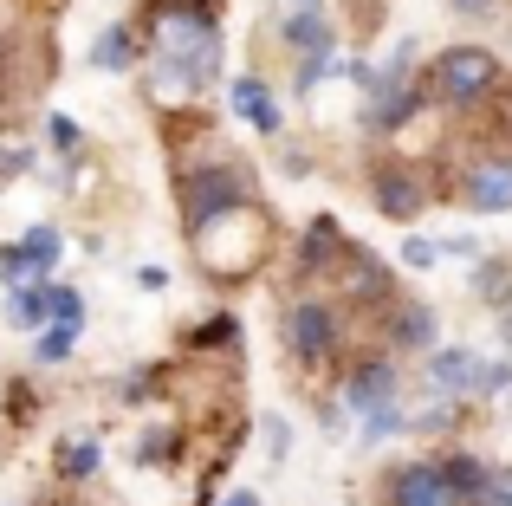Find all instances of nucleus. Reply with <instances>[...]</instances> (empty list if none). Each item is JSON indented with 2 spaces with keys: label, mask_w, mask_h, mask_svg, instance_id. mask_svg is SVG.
<instances>
[{
  "label": "nucleus",
  "mask_w": 512,
  "mask_h": 506,
  "mask_svg": "<svg viewBox=\"0 0 512 506\" xmlns=\"http://www.w3.org/2000/svg\"><path fill=\"white\" fill-rule=\"evenodd\" d=\"M273 20H279V33H286V46L299 52V59H331V46H338V33H331L318 0H273Z\"/></svg>",
  "instance_id": "20e7f679"
},
{
  "label": "nucleus",
  "mask_w": 512,
  "mask_h": 506,
  "mask_svg": "<svg viewBox=\"0 0 512 506\" xmlns=\"http://www.w3.org/2000/svg\"><path fill=\"white\" fill-rule=\"evenodd\" d=\"M39 318H52V305H46V286H13V305H7V325H20V331H33Z\"/></svg>",
  "instance_id": "f8f14e48"
},
{
  "label": "nucleus",
  "mask_w": 512,
  "mask_h": 506,
  "mask_svg": "<svg viewBox=\"0 0 512 506\" xmlns=\"http://www.w3.org/2000/svg\"><path fill=\"white\" fill-rule=\"evenodd\" d=\"M221 65V26L201 7H156V91H195Z\"/></svg>",
  "instance_id": "f257e3e1"
},
{
  "label": "nucleus",
  "mask_w": 512,
  "mask_h": 506,
  "mask_svg": "<svg viewBox=\"0 0 512 506\" xmlns=\"http://www.w3.org/2000/svg\"><path fill=\"white\" fill-rule=\"evenodd\" d=\"M221 506H260V494H227Z\"/></svg>",
  "instance_id": "b1692460"
},
{
  "label": "nucleus",
  "mask_w": 512,
  "mask_h": 506,
  "mask_svg": "<svg viewBox=\"0 0 512 506\" xmlns=\"http://www.w3.org/2000/svg\"><path fill=\"white\" fill-rule=\"evenodd\" d=\"M441 468H448V481H454V494H461V506H467V500L480 506V494H487V481H493L487 461H480V455H448Z\"/></svg>",
  "instance_id": "9b49d317"
},
{
  "label": "nucleus",
  "mask_w": 512,
  "mask_h": 506,
  "mask_svg": "<svg viewBox=\"0 0 512 506\" xmlns=\"http://www.w3.org/2000/svg\"><path fill=\"white\" fill-rule=\"evenodd\" d=\"M435 98L441 104H474V98H487V85H493V52L487 46H448L435 59Z\"/></svg>",
  "instance_id": "f03ea898"
},
{
  "label": "nucleus",
  "mask_w": 512,
  "mask_h": 506,
  "mask_svg": "<svg viewBox=\"0 0 512 506\" xmlns=\"http://www.w3.org/2000/svg\"><path fill=\"white\" fill-rule=\"evenodd\" d=\"M78 344V325H52L46 338H39V364H59V357H72Z\"/></svg>",
  "instance_id": "f3484780"
},
{
  "label": "nucleus",
  "mask_w": 512,
  "mask_h": 506,
  "mask_svg": "<svg viewBox=\"0 0 512 506\" xmlns=\"http://www.w3.org/2000/svg\"><path fill=\"white\" fill-rule=\"evenodd\" d=\"M331 247H338V221H318V228L305 234V260H338Z\"/></svg>",
  "instance_id": "a211bd4d"
},
{
  "label": "nucleus",
  "mask_w": 512,
  "mask_h": 506,
  "mask_svg": "<svg viewBox=\"0 0 512 506\" xmlns=\"http://www.w3.org/2000/svg\"><path fill=\"white\" fill-rule=\"evenodd\" d=\"M46 305H52V318H59V325H78V318H85L78 286H46Z\"/></svg>",
  "instance_id": "dca6fc26"
},
{
  "label": "nucleus",
  "mask_w": 512,
  "mask_h": 506,
  "mask_svg": "<svg viewBox=\"0 0 512 506\" xmlns=\"http://www.w3.org/2000/svg\"><path fill=\"white\" fill-rule=\"evenodd\" d=\"M402 344H415V351L435 344V312H428V305H409V312H402Z\"/></svg>",
  "instance_id": "4468645a"
},
{
  "label": "nucleus",
  "mask_w": 512,
  "mask_h": 506,
  "mask_svg": "<svg viewBox=\"0 0 512 506\" xmlns=\"http://www.w3.org/2000/svg\"><path fill=\"white\" fill-rule=\"evenodd\" d=\"M402 260H409V266H435L441 241H422V234H415V241H402Z\"/></svg>",
  "instance_id": "4be33fe9"
},
{
  "label": "nucleus",
  "mask_w": 512,
  "mask_h": 506,
  "mask_svg": "<svg viewBox=\"0 0 512 506\" xmlns=\"http://www.w3.org/2000/svg\"><path fill=\"white\" fill-rule=\"evenodd\" d=\"M487 377H493L487 357H474V351H435L428 357V390H441V396H474Z\"/></svg>",
  "instance_id": "6e6552de"
},
{
  "label": "nucleus",
  "mask_w": 512,
  "mask_h": 506,
  "mask_svg": "<svg viewBox=\"0 0 512 506\" xmlns=\"http://www.w3.org/2000/svg\"><path fill=\"white\" fill-rule=\"evenodd\" d=\"M389 506H461V494H454L441 461H409V468H396V481H389Z\"/></svg>",
  "instance_id": "423d86ee"
},
{
  "label": "nucleus",
  "mask_w": 512,
  "mask_h": 506,
  "mask_svg": "<svg viewBox=\"0 0 512 506\" xmlns=\"http://www.w3.org/2000/svg\"><path fill=\"white\" fill-rule=\"evenodd\" d=\"M286 338H292V357H305V364H325L331 351H338V305L325 299H299L286 318Z\"/></svg>",
  "instance_id": "39448f33"
},
{
  "label": "nucleus",
  "mask_w": 512,
  "mask_h": 506,
  "mask_svg": "<svg viewBox=\"0 0 512 506\" xmlns=\"http://www.w3.org/2000/svg\"><path fill=\"white\" fill-rule=\"evenodd\" d=\"M130 59H137V39H130L124 26H111V33L98 39V52H91V65H98V72H124Z\"/></svg>",
  "instance_id": "ddd939ff"
},
{
  "label": "nucleus",
  "mask_w": 512,
  "mask_h": 506,
  "mask_svg": "<svg viewBox=\"0 0 512 506\" xmlns=\"http://www.w3.org/2000/svg\"><path fill=\"white\" fill-rule=\"evenodd\" d=\"M461 202L474 208V215H506L512 208V156H487V163L467 169Z\"/></svg>",
  "instance_id": "0eeeda50"
},
{
  "label": "nucleus",
  "mask_w": 512,
  "mask_h": 506,
  "mask_svg": "<svg viewBox=\"0 0 512 506\" xmlns=\"http://www.w3.org/2000/svg\"><path fill=\"white\" fill-rule=\"evenodd\" d=\"M370 195H376V208H383L389 221H409L415 208H422V182H415L409 169H376V176H370Z\"/></svg>",
  "instance_id": "1a4fd4ad"
},
{
  "label": "nucleus",
  "mask_w": 512,
  "mask_h": 506,
  "mask_svg": "<svg viewBox=\"0 0 512 506\" xmlns=\"http://www.w3.org/2000/svg\"><path fill=\"white\" fill-rule=\"evenodd\" d=\"M234 111L247 117L253 130H279V104H273V91H266L260 78H240L234 85Z\"/></svg>",
  "instance_id": "9d476101"
},
{
  "label": "nucleus",
  "mask_w": 512,
  "mask_h": 506,
  "mask_svg": "<svg viewBox=\"0 0 512 506\" xmlns=\"http://www.w3.org/2000/svg\"><path fill=\"white\" fill-rule=\"evenodd\" d=\"M52 143H59V150H72V143H78V124H72V117H52Z\"/></svg>",
  "instance_id": "5701e85b"
},
{
  "label": "nucleus",
  "mask_w": 512,
  "mask_h": 506,
  "mask_svg": "<svg viewBox=\"0 0 512 506\" xmlns=\"http://www.w3.org/2000/svg\"><path fill=\"white\" fill-rule=\"evenodd\" d=\"M480 506H512V468H493L487 494H480Z\"/></svg>",
  "instance_id": "412c9836"
},
{
  "label": "nucleus",
  "mask_w": 512,
  "mask_h": 506,
  "mask_svg": "<svg viewBox=\"0 0 512 506\" xmlns=\"http://www.w3.org/2000/svg\"><path fill=\"white\" fill-rule=\"evenodd\" d=\"M26 163H33V156H26V143H7V137H0V182L26 176Z\"/></svg>",
  "instance_id": "aec40b11"
},
{
  "label": "nucleus",
  "mask_w": 512,
  "mask_h": 506,
  "mask_svg": "<svg viewBox=\"0 0 512 506\" xmlns=\"http://www.w3.org/2000/svg\"><path fill=\"white\" fill-rule=\"evenodd\" d=\"M26 260H33V273H39V266H52V260H59V253H65V241H59V228H33V234H26Z\"/></svg>",
  "instance_id": "2eb2a0df"
},
{
  "label": "nucleus",
  "mask_w": 512,
  "mask_h": 506,
  "mask_svg": "<svg viewBox=\"0 0 512 506\" xmlns=\"http://www.w3.org/2000/svg\"><path fill=\"white\" fill-rule=\"evenodd\" d=\"M454 7H461V13H487L493 0H454Z\"/></svg>",
  "instance_id": "393cba45"
},
{
  "label": "nucleus",
  "mask_w": 512,
  "mask_h": 506,
  "mask_svg": "<svg viewBox=\"0 0 512 506\" xmlns=\"http://www.w3.org/2000/svg\"><path fill=\"white\" fill-rule=\"evenodd\" d=\"M59 468H65V474H72V481H85V474H98V442H78V448H72V455H65V461H59Z\"/></svg>",
  "instance_id": "6ab92c4d"
},
{
  "label": "nucleus",
  "mask_w": 512,
  "mask_h": 506,
  "mask_svg": "<svg viewBox=\"0 0 512 506\" xmlns=\"http://www.w3.org/2000/svg\"><path fill=\"white\" fill-rule=\"evenodd\" d=\"M182 215H188V234H201L208 221H221V215H234V208H247V182L234 176V169H201V176H188V189H182Z\"/></svg>",
  "instance_id": "7ed1b4c3"
}]
</instances>
